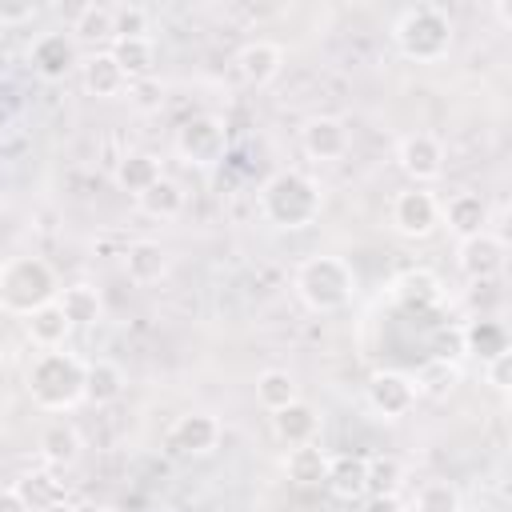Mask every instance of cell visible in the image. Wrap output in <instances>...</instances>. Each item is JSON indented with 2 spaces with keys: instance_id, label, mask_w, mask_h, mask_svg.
Returning a JSON list of instances; mask_svg holds the SVG:
<instances>
[{
  "instance_id": "1",
  "label": "cell",
  "mask_w": 512,
  "mask_h": 512,
  "mask_svg": "<svg viewBox=\"0 0 512 512\" xmlns=\"http://www.w3.org/2000/svg\"><path fill=\"white\" fill-rule=\"evenodd\" d=\"M260 216L272 224V228H284V232H300V228H312L324 212V192L320 184L300 172V168H280L272 172L264 184H260Z\"/></svg>"
},
{
  "instance_id": "2",
  "label": "cell",
  "mask_w": 512,
  "mask_h": 512,
  "mask_svg": "<svg viewBox=\"0 0 512 512\" xmlns=\"http://www.w3.org/2000/svg\"><path fill=\"white\" fill-rule=\"evenodd\" d=\"M84 372H88V360L68 352V348L36 352L28 372H24V388L40 412L64 416L76 404H84Z\"/></svg>"
},
{
  "instance_id": "3",
  "label": "cell",
  "mask_w": 512,
  "mask_h": 512,
  "mask_svg": "<svg viewBox=\"0 0 512 512\" xmlns=\"http://www.w3.org/2000/svg\"><path fill=\"white\" fill-rule=\"evenodd\" d=\"M392 40H396L404 60H412V64H440L452 52L456 28H452V16L440 4H412V8H404L396 16Z\"/></svg>"
},
{
  "instance_id": "4",
  "label": "cell",
  "mask_w": 512,
  "mask_h": 512,
  "mask_svg": "<svg viewBox=\"0 0 512 512\" xmlns=\"http://www.w3.org/2000/svg\"><path fill=\"white\" fill-rule=\"evenodd\" d=\"M56 296H60V280L44 256H8L0 264V312L24 320L36 308L52 304Z\"/></svg>"
},
{
  "instance_id": "5",
  "label": "cell",
  "mask_w": 512,
  "mask_h": 512,
  "mask_svg": "<svg viewBox=\"0 0 512 512\" xmlns=\"http://www.w3.org/2000/svg\"><path fill=\"white\" fill-rule=\"evenodd\" d=\"M292 288L308 312H340L356 292V272L340 256H308L296 264Z\"/></svg>"
},
{
  "instance_id": "6",
  "label": "cell",
  "mask_w": 512,
  "mask_h": 512,
  "mask_svg": "<svg viewBox=\"0 0 512 512\" xmlns=\"http://www.w3.org/2000/svg\"><path fill=\"white\" fill-rule=\"evenodd\" d=\"M172 148H176V156H180L188 168H212V164H220L224 152H228V128H224L220 116L196 112V116H188V120L176 128Z\"/></svg>"
},
{
  "instance_id": "7",
  "label": "cell",
  "mask_w": 512,
  "mask_h": 512,
  "mask_svg": "<svg viewBox=\"0 0 512 512\" xmlns=\"http://www.w3.org/2000/svg\"><path fill=\"white\" fill-rule=\"evenodd\" d=\"M392 228L404 236V240H424V236H432L436 228H440V200L428 192V188H404V192H396V200H392Z\"/></svg>"
},
{
  "instance_id": "8",
  "label": "cell",
  "mask_w": 512,
  "mask_h": 512,
  "mask_svg": "<svg viewBox=\"0 0 512 512\" xmlns=\"http://www.w3.org/2000/svg\"><path fill=\"white\" fill-rule=\"evenodd\" d=\"M364 396H368V408L380 420H400L416 408V384H412V376H404L396 368L372 372L368 384H364Z\"/></svg>"
},
{
  "instance_id": "9",
  "label": "cell",
  "mask_w": 512,
  "mask_h": 512,
  "mask_svg": "<svg viewBox=\"0 0 512 512\" xmlns=\"http://www.w3.org/2000/svg\"><path fill=\"white\" fill-rule=\"evenodd\" d=\"M28 60H32V72L40 80L56 84L72 68H80V44L72 40V32H40L28 48Z\"/></svg>"
},
{
  "instance_id": "10",
  "label": "cell",
  "mask_w": 512,
  "mask_h": 512,
  "mask_svg": "<svg viewBox=\"0 0 512 512\" xmlns=\"http://www.w3.org/2000/svg\"><path fill=\"white\" fill-rule=\"evenodd\" d=\"M396 160H400L404 176L416 188H424V184H432V180L444 176V144L432 132H408L400 140V148H396Z\"/></svg>"
},
{
  "instance_id": "11",
  "label": "cell",
  "mask_w": 512,
  "mask_h": 512,
  "mask_svg": "<svg viewBox=\"0 0 512 512\" xmlns=\"http://www.w3.org/2000/svg\"><path fill=\"white\" fill-rule=\"evenodd\" d=\"M504 260H508V244L492 228L460 240V248H456V264H460V272L468 280H492V276H500L504 272Z\"/></svg>"
},
{
  "instance_id": "12",
  "label": "cell",
  "mask_w": 512,
  "mask_h": 512,
  "mask_svg": "<svg viewBox=\"0 0 512 512\" xmlns=\"http://www.w3.org/2000/svg\"><path fill=\"white\" fill-rule=\"evenodd\" d=\"M220 436H224V428L212 412H184V416H176V424L168 432V444L180 456H208V452L220 448Z\"/></svg>"
},
{
  "instance_id": "13",
  "label": "cell",
  "mask_w": 512,
  "mask_h": 512,
  "mask_svg": "<svg viewBox=\"0 0 512 512\" xmlns=\"http://www.w3.org/2000/svg\"><path fill=\"white\" fill-rule=\"evenodd\" d=\"M300 144H304V152H308L312 160L328 164V160H340V156L348 152L352 136H348V124H344L340 116H312V120L300 128Z\"/></svg>"
},
{
  "instance_id": "14",
  "label": "cell",
  "mask_w": 512,
  "mask_h": 512,
  "mask_svg": "<svg viewBox=\"0 0 512 512\" xmlns=\"http://www.w3.org/2000/svg\"><path fill=\"white\" fill-rule=\"evenodd\" d=\"M232 64H236V72H240L244 84L264 88V84H272V80L280 76V68H284V48L272 44V40H248V44L236 52Z\"/></svg>"
},
{
  "instance_id": "15",
  "label": "cell",
  "mask_w": 512,
  "mask_h": 512,
  "mask_svg": "<svg viewBox=\"0 0 512 512\" xmlns=\"http://www.w3.org/2000/svg\"><path fill=\"white\" fill-rule=\"evenodd\" d=\"M80 80H84V92L96 100H116L128 92V76L120 72V64L112 60L108 48H96L80 60Z\"/></svg>"
},
{
  "instance_id": "16",
  "label": "cell",
  "mask_w": 512,
  "mask_h": 512,
  "mask_svg": "<svg viewBox=\"0 0 512 512\" xmlns=\"http://www.w3.org/2000/svg\"><path fill=\"white\" fill-rule=\"evenodd\" d=\"M440 224H448V232L456 240H468V236L484 232V224H488V200L480 192H452L440 204Z\"/></svg>"
},
{
  "instance_id": "17",
  "label": "cell",
  "mask_w": 512,
  "mask_h": 512,
  "mask_svg": "<svg viewBox=\"0 0 512 512\" xmlns=\"http://www.w3.org/2000/svg\"><path fill=\"white\" fill-rule=\"evenodd\" d=\"M324 488L340 500V504H356L368 496V468L360 452H344V456H328V476Z\"/></svg>"
},
{
  "instance_id": "18",
  "label": "cell",
  "mask_w": 512,
  "mask_h": 512,
  "mask_svg": "<svg viewBox=\"0 0 512 512\" xmlns=\"http://www.w3.org/2000/svg\"><path fill=\"white\" fill-rule=\"evenodd\" d=\"M168 248L164 244H156V240H132L128 248H124V272H128V280L136 284V288H152V284H160L164 276H168Z\"/></svg>"
},
{
  "instance_id": "19",
  "label": "cell",
  "mask_w": 512,
  "mask_h": 512,
  "mask_svg": "<svg viewBox=\"0 0 512 512\" xmlns=\"http://www.w3.org/2000/svg\"><path fill=\"white\" fill-rule=\"evenodd\" d=\"M36 452H40V460H44L48 468H72V464L80 460V452H84L80 428H76L72 420H52V424L40 432Z\"/></svg>"
},
{
  "instance_id": "20",
  "label": "cell",
  "mask_w": 512,
  "mask_h": 512,
  "mask_svg": "<svg viewBox=\"0 0 512 512\" xmlns=\"http://www.w3.org/2000/svg\"><path fill=\"white\" fill-rule=\"evenodd\" d=\"M56 304L64 308V316H68L72 328H92V324L104 320V296H100V288L88 284V280L64 284L60 296H56Z\"/></svg>"
},
{
  "instance_id": "21",
  "label": "cell",
  "mask_w": 512,
  "mask_h": 512,
  "mask_svg": "<svg viewBox=\"0 0 512 512\" xmlns=\"http://www.w3.org/2000/svg\"><path fill=\"white\" fill-rule=\"evenodd\" d=\"M272 432L280 444L296 448V444H312L316 432H320V412L308 404V400H296L280 412H272Z\"/></svg>"
},
{
  "instance_id": "22",
  "label": "cell",
  "mask_w": 512,
  "mask_h": 512,
  "mask_svg": "<svg viewBox=\"0 0 512 512\" xmlns=\"http://www.w3.org/2000/svg\"><path fill=\"white\" fill-rule=\"evenodd\" d=\"M392 292H396V300H400L408 312H428V308H436V304L444 300V284H440V276L428 272V268H412V272L396 276Z\"/></svg>"
},
{
  "instance_id": "23",
  "label": "cell",
  "mask_w": 512,
  "mask_h": 512,
  "mask_svg": "<svg viewBox=\"0 0 512 512\" xmlns=\"http://www.w3.org/2000/svg\"><path fill=\"white\" fill-rule=\"evenodd\" d=\"M24 332H28V340H32L40 352H56V348H64V344H68L72 324H68L64 308L52 300V304L36 308L32 316H24Z\"/></svg>"
},
{
  "instance_id": "24",
  "label": "cell",
  "mask_w": 512,
  "mask_h": 512,
  "mask_svg": "<svg viewBox=\"0 0 512 512\" xmlns=\"http://www.w3.org/2000/svg\"><path fill=\"white\" fill-rule=\"evenodd\" d=\"M460 352H468V356H476L484 364V360L508 352V328L500 320H492V316H476V320H468L460 328Z\"/></svg>"
},
{
  "instance_id": "25",
  "label": "cell",
  "mask_w": 512,
  "mask_h": 512,
  "mask_svg": "<svg viewBox=\"0 0 512 512\" xmlns=\"http://www.w3.org/2000/svg\"><path fill=\"white\" fill-rule=\"evenodd\" d=\"M124 368L116 360H88V372H84V404L92 408H108L124 396Z\"/></svg>"
},
{
  "instance_id": "26",
  "label": "cell",
  "mask_w": 512,
  "mask_h": 512,
  "mask_svg": "<svg viewBox=\"0 0 512 512\" xmlns=\"http://www.w3.org/2000/svg\"><path fill=\"white\" fill-rule=\"evenodd\" d=\"M284 476L296 484V488H324V476H328V452L312 444H296L284 452Z\"/></svg>"
},
{
  "instance_id": "27",
  "label": "cell",
  "mask_w": 512,
  "mask_h": 512,
  "mask_svg": "<svg viewBox=\"0 0 512 512\" xmlns=\"http://www.w3.org/2000/svg\"><path fill=\"white\" fill-rule=\"evenodd\" d=\"M160 176H164L160 156H152V152H128L116 160V188L128 196H144Z\"/></svg>"
},
{
  "instance_id": "28",
  "label": "cell",
  "mask_w": 512,
  "mask_h": 512,
  "mask_svg": "<svg viewBox=\"0 0 512 512\" xmlns=\"http://www.w3.org/2000/svg\"><path fill=\"white\" fill-rule=\"evenodd\" d=\"M112 60L120 64V72L128 80H144L156 76V44L152 36H136V40H112Z\"/></svg>"
},
{
  "instance_id": "29",
  "label": "cell",
  "mask_w": 512,
  "mask_h": 512,
  "mask_svg": "<svg viewBox=\"0 0 512 512\" xmlns=\"http://www.w3.org/2000/svg\"><path fill=\"white\" fill-rule=\"evenodd\" d=\"M296 400H300V384H296V376L288 368H264L256 376V404L264 412H280V408H288Z\"/></svg>"
},
{
  "instance_id": "30",
  "label": "cell",
  "mask_w": 512,
  "mask_h": 512,
  "mask_svg": "<svg viewBox=\"0 0 512 512\" xmlns=\"http://www.w3.org/2000/svg\"><path fill=\"white\" fill-rule=\"evenodd\" d=\"M184 204H188V196L172 176H160L144 196H136V208L152 220H176L184 212Z\"/></svg>"
},
{
  "instance_id": "31",
  "label": "cell",
  "mask_w": 512,
  "mask_h": 512,
  "mask_svg": "<svg viewBox=\"0 0 512 512\" xmlns=\"http://www.w3.org/2000/svg\"><path fill=\"white\" fill-rule=\"evenodd\" d=\"M68 32H72L76 44H92V52H96V44H112L116 40V32H112V8L108 4H84L76 12V20H72Z\"/></svg>"
},
{
  "instance_id": "32",
  "label": "cell",
  "mask_w": 512,
  "mask_h": 512,
  "mask_svg": "<svg viewBox=\"0 0 512 512\" xmlns=\"http://www.w3.org/2000/svg\"><path fill=\"white\" fill-rule=\"evenodd\" d=\"M412 384H416V396L444 400V396L460 384V364H456V360H444V356H432V360L412 376Z\"/></svg>"
},
{
  "instance_id": "33",
  "label": "cell",
  "mask_w": 512,
  "mask_h": 512,
  "mask_svg": "<svg viewBox=\"0 0 512 512\" xmlns=\"http://www.w3.org/2000/svg\"><path fill=\"white\" fill-rule=\"evenodd\" d=\"M364 468H368V496H400L404 484H408V472L396 456H364Z\"/></svg>"
},
{
  "instance_id": "34",
  "label": "cell",
  "mask_w": 512,
  "mask_h": 512,
  "mask_svg": "<svg viewBox=\"0 0 512 512\" xmlns=\"http://www.w3.org/2000/svg\"><path fill=\"white\" fill-rule=\"evenodd\" d=\"M408 512H464V496L452 480H424Z\"/></svg>"
},
{
  "instance_id": "35",
  "label": "cell",
  "mask_w": 512,
  "mask_h": 512,
  "mask_svg": "<svg viewBox=\"0 0 512 512\" xmlns=\"http://www.w3.org/2000/svg\"><path fill=\"white\" fill-rule=\"evenodd\" d=\"M12 488H16V496H20L32 512H40L44 504H52V500H60V496H64V484H60L52 472H24Z\"/></svg>"
},
{
  "instance_id": "36",
  "label": "cell",
  "mask_w": 512,
  "mask_h": 512,
  "mask_svg": "<svg viewBox=\"0 0 512 512\" xmlns=\"http://www.w3.org/2000/svg\"><path fill=\"white\" fill-rule=\"evenodd\" d=\"M112 32H116V40L148 36V12L136 8V4H120V8H112Z\"/></svg>"
},
{
  "instance_id": "37",
  "label": "cell",
  "mask_w": 512,
  "mask_h": 512,
  "mask_svg": "<svg viewBox=\"0 0 512 512\" xmlns=\"http://www.w3.org/2000/svg\"><path fill=\"white\" fill-rule=\"evenodd\" d=\"M128 104L140 112H160L164 104V80L144 76V80H128Z\"/></svg>"
},
{
  "instance_id": "38",
  "label": "cell",
  "mask_w": 512,
  "mask_h": 512,
  "mask_svg": "<svg viewBox=\"0 0 512 512\" xmlns=\"http://www.w3.org/2000/svg\"><path fill=\"white\" fill-rule=\"evenodd\" d=\"M480 368H484V384H488L492 392L508 396V388H512V348L500 352V356H492V360H484Z\"/></svg>"
},
{
  "instance_id": "39",
  "label": "cell",
  "mask_w": 512,
  "mask_h": 512,
  "mask_svg": "<svg viewBox=\"0 0 512 512\" xmlns=\"http://www.w3.org/2000/svg\"><path fill=\"white\" fill-rule=\"evenodd\" d=\"M40 16V4L32 0H0V24L16 28V24H32Z\"/></svg>"
},
{
  "instance_id": "40",
  "label": "cell",
  "mask_w": 512,
  "mask_h": 512,
  "mask_svg": "<svg viewBox=\"0 0 512 512\" xmlns=\"http://www.w3.org/2000/svg\"><path fill=\"white\" fill-rule=\"evenodd\" d=\"M360 512H408V504L400 496H364Z\"/></svg>"
},
{
  "instance_id": "41",
  "label": "cell",
  "mask_w": 512,
  "mask_h": 512,
  "mask_svg": "<svg viewBox=\"0 0 512 512\" xmlns=\"http://www.w3.org/2000/svg\"><path fill=\"white\" fill-rule=\"evenodd\" d=\"M0 512H32V508L16 496V488H0Z\"/></svg>"
},
{
  "instance_id": "42",
  "label": "cell",
  "mask_w": 512,
  "mask_h": 512,
  "mask_svg": "<svg viewBox=\"0 0 512 512\" xmlns=\"http://www.w3.org/2000/svg\"><path fill=\"white\" fill-rule=\"evenodd\" d=\"M492 12H496V20H500V24H504V28H508V24H512V4H504V0H500V4H496V8H492Z\"/></svg>"
},
{
  "instance_id": "43",
  "label": "cell",
  "mask_w": 512,
  "mask_h": 512,
  "mask_svg": "<svg viewBox=\"0 0 512 512\" xmlns=\"http://www.w3.org/2000/svg\"><path fill=\"white\" fill-rule=\"evenodd\" d=\"M40 512H72V500H68V496H60V500H52V504H44Z\"/></svg>"
},
{
  "instance_id": "44",
  "label": "cell",
  "mask_w": 512,
  "mask_h": 512,
  "mask_svg": "<svg viewBox=\"0 0 512 512\" xmlns=\"http://www.w3.org/2000/svg\"><path fill=\"white\" fill-rule=\"evenodd\" d=\"M72 512H108L104 504H92V500H80V504H72Z\"/></svg>"
},
{
  "instance_id": "45",
  "label": "cell",
  "mask_w": 512,
  "mask_h": 512,
  "mask_svg": "<svg viewBox=\"0 0 512 512\" xmlns=\"http://www.w3.org/2000/svg\"><path fill=\"white\" fill-rule=\"evenodd\" d=\"M0 68H4V56H0Z\"/></svg>"
}]
</instances>
